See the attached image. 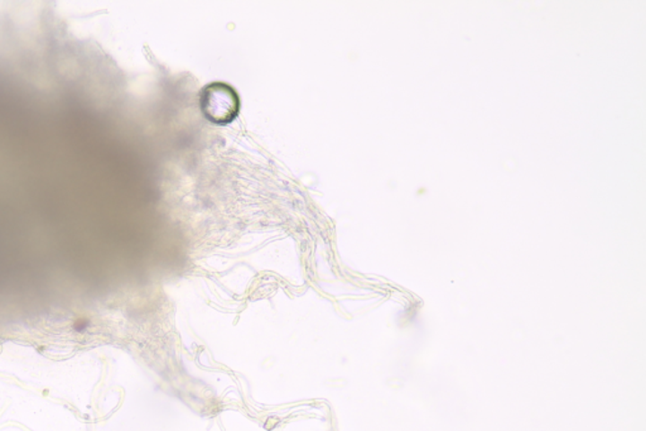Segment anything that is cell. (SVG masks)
Wrapping results in <instances>:
<instances>
[{
    "label": "cell",
    "instance_id": "obj_1",
    "mask_svg": "<svg viewBox=\"0 0 646 431\" xmlns=\"http://www.w3.org/2000/svg\"><path fill=\"white\" fill-rule=\"evenodd\" d=\"M202 113L216 124H228L235 119L240 108V101L231 86L223 83H214L201 92Z\"/></svg>",
    "mask_w": 646,
    "mask_h": 431
}]
</instances>
